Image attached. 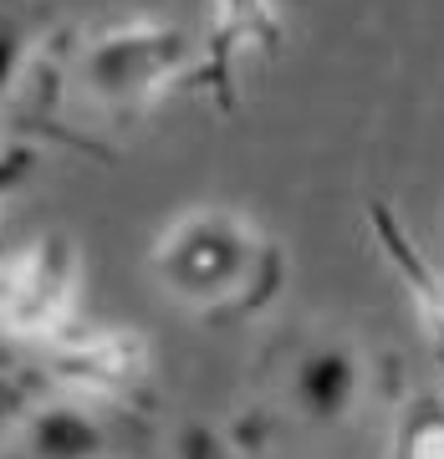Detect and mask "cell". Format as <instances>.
I'll return each mask as SVG.
<instances>
[{
	"label": "cell",
	"mask_w": 444,
	"mask_h": 459,
	"mask_svg": "<svg viewBox=\"0 0 444 459\" xmlns=\"http://www.w3.org/2000/svg\"><path fill=\"white\" fill-rule=\"evenodd\" d=\"M16 66H21V36L11 26H0V98L16 82Z\"/></svg>",
	"instance_id": "obj_12"
},
{
	"label": "cell",
	"mask_w": 444,
	"mask_h": 459,
	"mask_svg": "<svg viewBox=\"0 0 444 459\" xmlns=\"http://www.w3.org/2000/svg\"><path fill=\"white\" fill-rule=\"evenodd\" d=\"M281 47V16L271 0H214L205 62L189 66V82L210 87L220 108H235V56L240 51H276Z\"/></svg>",
	"instance_id": "obj_6"
},
{
	"label": "cell",
	"mask_w": 444,
	"mask_h": 459,
	"mask_svg": "<svg viewBox=\"0 0 444 459\" xmlns=\"http://www.w3.org/2000/svg\"><path fill=\"white\" fill-rule=\"evenodd\" d=\"M98 403H83V398L66 394H41L26 403L11 434L21 439L26 459H108V424H102Z\"/></svg>",
	"instance_id": "obj_7"
},
{
	"label": "cell",
	"mask_w": 444,
	"mask_h": 459,
	"mask_svg": "<svg viewBox=\"0 0 444 459\" xmlns=\"http://www.w3.org/2000/svg\"><path fill=\"white\" fill-rule=\"evenodd\" d=\"M0 434H5V429H0Z\"/></svg>",
	"instance_id": "obj_15"
},
{
	"label": "cell",
	"mask_w": 444,
	"mask_h": 459,
	"mask_svg": "<svg viewBox=\"0 0 444 459\" xmlns=\"http://www.w3.org/2000/svg\"><path fill=\"white\" fill-rule=\"evenodd\" d=\"M36 377L51 394L83 398L108 413H144L153 403V347L133 327H72L47 342Z\"/></svg>",
	"instance_id": "obj_3"
},
{
	"label": "cell",
	"mask_w": 444,
	"mask_h": 459,
	"mask_svg": "<svg viewBox=\"0 0 444 459\" xmlns=\"http://www.w3.org/2000/svg\"><path fill=\"white\" fill-rule=\"evenodd\" d=\"M36 169V148L16 143V148H0V199H11L21 189V184L31 179Z\"/></svg>",
	"instance_id": "obj_11"
},
{
	"label": "cell",
	"mask_w": 444,
	"mask_h": 459,
	"mask_svg": "<svg viewBox=\"0 0 444 459\" xmlns=\"http://www.w3.org/2000/svg\"><path fill=\"white\" fill-rule=\"evenodd\" d=\"M153 276L184 307L214 322H240L276 301L281 281H286V255L250 214L225 210V204H199L159 235Z\"/></svg>",
	"instance_id": "obj_1"
},
{
	"label": "cell",
	"mask_w": 444,
	"mask_h": 459,
	"mask_svg": "<svg viewBox=\"0 0 444 459\" xmlns=\"http://www.w3.org/2000/svg\"><path fill=\"white\" fill-rule=\"evenodd\" d=\"M179 459H240V449H235V444L225 439V434H214V429L195 424V429H184Z\"/></svg>",
	"instance_id": "obj_10"
},
{
	"label": "cell",
	"mask_w": 444,
	"mask_h": 459,
	"mask_svg": "<svg viewBox=\"0 0 444 459\" xmlns=\"http://www.w3.org/2000/svg\"><path fill=\"white\" fill-rule=\"evenodd\" d=\"M5 250H11V246H5V240H0V255H5Z\"/></svg>",
	"instance_id": "obj_14"
},
{
	"label": "cell",
	"mask_w": 444,
	"mask_h": 459,
	"mask_svg": "<svg viewBox=\"0 0 444 459\" xmlns=\"http://www.w3.org/2000/svg\"><path fill=\"white\" fill-rule=\"evenodd\" d=\"M11 368H21V358H16V342H0V373H11Z\"/></svg>",
	"instance_id": "obj_13"
},
{
	"label": "cell",
	"mask_w": 444,
	"mask_h": 459,
	"mask_svg": "<svg viewBox=\"0 0 444 459\" xmlns=\"http://www.w3.org/2000/svg\"><path fill=\"white\" fill-rule=\"evenodd\" d=\"M394 459H444V388L409 394L404 403H398Z\"/></svg>",
	"instance_id": "obj_9"
},
{
	"label": "cell",
	"mask_w": 444,
	"mask_h": 459,
	"mask_svg": "<svg viewBox=\"0 0 444 459\" xmlns=\"http://www.w3.org/2000/svg\"><path fill=\"white\" fill-rule=\"evenodd\" d=\"M195 56V41L174 26H113L87 41L83 62H77V82L83 98L108 117L144 113L174 77Z\"/></svg>",
	"instance_id": "obj_4"
},
{
	"label": "cell",
	"mask_w": 444,
	"mask_h": 459,
	"mask_svg": "<svg viewBox=\"0 0 444 459\" xmlns=\"http://www.w3.org/2000/svg\"><path fill=\"white\" fill-rule=\"evenodd\" d=\"M266 409L292 429H343L368 403V358L337 327H296L266 347Z\"/></svg>",
	"instance_id": "obj_2"
},
{
	"label": "cell",
	"mask_w": 444,
	"mask_h": 459,
	"mask_svg": "<svg viewBox=\"0 0 444 459\" xmlns=\"http://www.w3.org/2000/svg\"><path fill=\"white\" fill-rule=\"evenodd\" d=\"M83 261L66 235H41L0 255V342H57L77 316Z\"/></svg>",
	"instance_id": "obj_5"
},
{
	"label": "cell",
	"mask_w": 444,
	"mask_h": 459,
	"mask_svg": "<svg viewBox=\"0 0 444 459\" xmlns=\"http://www.w3.org/2000/svg\"><path fill=\"white\" fill-rule=\"evenodd\" d=\"M368 225H373V235H379L388 265H394L398 281H404V291H409V301H414V316L424 322L434 352L444 358V271H434V265L419 255V246L409 240V230L398 225V214L388 210L383 199L368 204Z\"/></svg>",
	"instance_id": "obj_8"
}]
</instances>
